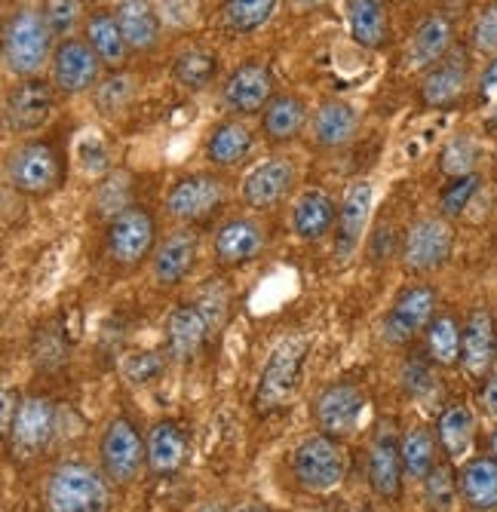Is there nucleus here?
<instances>
[{
  "label": "nucleus",
  "instance_id": "nucleus-1",
  "mask_svg": "<svg viewBox=\"0 0 497 512\" xmlns=\"http://www.w3.org/2000/svg\"><path fill=\"white\" fill-rule=\"evenodd\" d=\"M56 37L43 22L40 10H16L4 25V65L16 80L37 77L53 62Z\"/></svg>",
  "mask_w": 497,
  "mask_h": 512
},
{
  "label": "nucleus",
  "instance_id": "nucleus-2",
  "mask_svg": "<svg viewBox=\"0 0 497 512\" xmlns=\"http://www.w3.org/2000/svg\"><path fill=\"white\" fill-rule=\"evenodd\" d=\"M307 353H310V341L301 335H289L270 350V356L261 368L258 390H255V411L258 414H274L280 408H289L292 396L301 387Z\"/></svg>",
  "mask_w": 497,
  "mask_h": 512
},
{
  "label": "nucleus",
  "instance_id": "nucleus-3",
  "mask_svg": "<svg viewBox=\"0 0 497 512\" xmlns=\"http://www.w3.org/2000/svg\"><path fill=\"white\" fill-rule=\"evenodd\" d=\"M47 506L50 512H108V476L89 463H59L47 479Z\"/></svg>",
  "mask_w": 497,
  "mask_h": 512
},
{
  "label": "nucleus",
  "instance_id": "nucleus-4",
  "mask_svg": "<svg viewBox=\"0 0 497 512\" xmlns=\"http://www.w3.org/2000/svg\"><path fill=\"white\" fill-rule=\"evenodd\" d=\"M292 476L304 491L326 494L335 491L347 476V457L335 436L316 433L298 442L292 451Z\"/></svg>",
  "mask_w": 497,
  "mask_h": 512
},
{
  "label": "nucleus",
  "instance_id": "nucleus-5",
  "mask_svg": "<svg viewBox=\"0 0 497 512\" xmlns=\"http://www.w3.org/2000/svg\"><path fill=\"white\" fill-rule=\"evenodd\" d=\"M7 181L16 194L25 197H50L62 184V160L50 142H28L16 145L7 157Z\"/></svg>",
  "mask_w": 497,
  "mask_h": 512
},
{
  "label": "nucleus",
  "instance_id": "nucleus-6",
  "mask_svg": "<svg viewBox=\"0 0 497 512\" xmlns=\"http://www.w3.org/2000/svg\"><path fill=\"white\" fill-rule=\"evenodd\" d=\"M108 255L120 267H139L157 249V221L145 206H123L111 215L108 234H105Z\"/></svg>",
  "mask_w": 497,
  "mask_h": 512
},
{
  "label": "nucleus",
  "instance_id": "nucleus-7",
  "mask_svg": "<svg viewBox=\"0 0 497 512\" xmlns=\"http://www.w3.org/2000/svg\"><path fill=\"white\" fill-rule=\"evenodd\" d=\"M451 249H455V234H451L448 218L427 215V218H418L409 230H405L402 246H399V258L409 273L424 276V273L445 267V261L451 258Z\"/></svg>",
  "mask_w": 497,
  "mask_h": 512
},
{
  "label": "nucleus",
  "instance_id": "nucleus-8",
  "mask_svg": "<svg viewBox=\"0 0 497 512\" xmlns=\"http://www.w3.org/2000/svg\"><path fill=\"white\" fill-rule=\"evenodd\" d=\"M102 473L114 485H132L148 463V445L126 417H114L99 439Z\"/></svg>",
  "mask_w": 497,
  "mask_h": 512
},
{
  "label": "nucleus",
  "instance_id": "nucleus-9",
  "mask_svg": "<svg viewBox=\"0 0 497 512\" xmlns=\"http://www.w3.org/2000/svg\"><path fill=\"white\" fill-rule=\"evenodd\" d=\"M56 96L50 80L25 77L16 80L4 99V123L13 135H34L50 123L56 111Z\"/></svg>",
  "mask_w": 497,
  "mask_h": 512
},
{
  "label": "nucleus",
  "instance_id": "nucleus-10",
  "mask_svg": "<svg viewBox=\"0 0 497 512\" xmlns=\"http://www.w3.org/2000/svg\"><path fill=\"white\" fill-rule=\"evenodd\" d=\"M436 289L427 286V283H412V286H405L387 316H384V325H381V338L387 347H402V344H409L418 332H424L430 319L436 316Z\"/></svg>",
  "mask_w": 497,
  "mask_h": 512
},
{
  "label": "nucleus",
  "instance_id": "nucleus-11",
  "mask_svg": "<svg viewBox=\"0 0 497 512\" xmlns=\"http://www.w3.org/2000/svg\"><path fill=\"white\" fill-rule=\"evenodd\" d=\"M102 77V59L93 53V46L80 37H65L56 43L53 62H50V83L59 96L74 99L80 92H89L99 86Z\"/></svg>",
  "mask_w": 497,
  "mask_h": 512
},
{
  "label": "nucleus",
  "instance_id": "nucleus-12",
  "mask_svg": "<svg viewBox=\"0 0 497 512\" xmlns=\"http://www.w3.org/2000/svg\"><path fill=\"white\" fill-rule=\"evenodd\" d=\"M212 298L203 295L200 301H185L178 304L169 319H166V353L178 362L194 359L203 344L209 341V335L218 329V319L212 316Z\"/></svg>",
  "mask_w": 497,
  "mask_h": 512
},
{
  "label": "nucleus",
  "instance_id": "nucleus-13",
  "mask_svg": "<svg viewBox=\"0 0 497 512\" xmlns=\"http://www.w3.org/2000/svg\"><path fill=\"white\" fill-rule=\"evenodd\" d=\"M224 197H228V188H224V181L218 175L191 172L185 178H178L166 191V215L175 221L194 224L218 212Z\"/></svg>",
  "mask_w": 497,
  "mask_h": 512
},
{
  "label": "nucleus",
  "instance_id": "nucleus-14",
  "mask_svg": "<svg viewBox=\"0 0 497 512\" xmlns=\"http://www.w3.org/2000/svg\"><path fill=\"white\" fill-rule=\"evenodd\" d=\"M274 96H277L274 71H270V65L261 59H249V62L237 65L228 74V80L221 83V105H224V111H231L237 117L264 111Z\"/></svg>",
  "mask_w": 497,
  "mask_h": 512
},
{
  "label": "nucleus",
  "instance_id": "nucleus-15",
  "mask_svg": "<svg viewBox=\"0 0 497 512\" xmlns=\"http://www.w3.org/2000/svg\"><path fill=\"white\" fill-rule=\"evenodd\" d=\"M366 402H369L366 390L359 384H350V381L329 384L326 390H320V396L313 399L316 427H320L326 436L344 439L359 427V421H363Z\"/></svg>",
  "mask_w": 497,
  "mask_h": 512
},
{
  "label": "nucleus",
  "instance_id": "nucleus-16",
  "mask_svg": "<svg viewBox=\"0 0 497 512\" xmlns=\"http://www.w3.org/2000/svg\"><path fill=\"white\" fill-rule=\"evenodd\" d=\"M372 206H375V184L359 178L344 191L341 203H338V224H335V258L344 264L353 258V252L359 249L366 237V227L372 218Z\"/></svg>",
  "mask_w": 497,
  "mask_h": 512
},
{
  "label": "nucleus",
  "instance_id": "nucleus-17",
  "mask_svg": "<svg viewBox=\"0 0 497 512\" xmlns=\"http://www.w3.org/2000/svg\"><path fill=\"white\" fill-rule=\"evenodd\" d=\"M53 433H56V405L47 396H28L22 399L13 430L7 433L10 451L19 460H31L50 445Z\"/></svg>",
  "mask_w": 497,
  "mask_h": 512
},
{
  "label": "nucleus",
  "instance_id": "nucleus-18",
  "mask_svg": "<svg viewBox=\"0 0 497 512\" xmlns=\"http://www.w3.org/2000/svg\"><path fill=\"white\" fill-rule=\"evenodd\" d=\"M295 163L289 157H270L258 163L240 184V197L249 209H274L295 188Z\"/></svg>",
  "mask_w": 497,
  "mask_h": 512
},
{
  "label": "nucleus",
  "instance_id": "nucleus-19",
  "mask_svg": "<svg viewBox=\"0 0 497 512\" xmlns=\"http://www.w3.org/2000/svg\"><path fill=\"white\" fill-rule=\"evenodd\" d=\"M470 86V62L464 50H451L421 77V102L427 108H451Z\"/></svg>",
  "mask_w": 497,
  "mask_h": 512
},
{
  "label": "nucleus",
  "instance_id": "nucleus-20",
  "mask_svg": "<svg viewBox=\"0 0 497 512\" xmlns=\"http://www.w3.org/2000/svg\"><path fill=\"white\" fill-rule=\"evenodd\" d=\"M497 359V322L488 307L470 310L464 322V344H461V368L473 381L488 378Z\"/></svg>",
  "mask_w": 497,
  "mask_h": 512
},
{
  "label": "nucleus",
  "instance_id": "nucleus-21",
  "mask_svg": "<svg viewBox=\"0 0 497 512\" xmlns=\"http://www.w3.org/2000/svg\"><path fill=\"white\" fill-rule=\"evenodd\" d=\"M197 255H200V237L194 234L191 227L185 230H175V234H169L154 258H151V273H154V283L157 286H178L185 283V279L191 276L194 264H197Z\"/></svg>",
  "mask_w": 497,
  "mask_h": 512
},
{
  "label": "nucleus",
  "instance_id": "nucleus-22",
  "mask_svg": "<svg viewBox=\"0 0 497 512\" xmlns=\"http://www.w3.org/2000/svg\"><path fill=\"white\" fill-rule=\"evenodd\" d=\"M267 246V237H264V227L252 218H231L218 227L215 234V261L221 267H243V264H252L255 258H261Z\"/></svg>",
  "mask_w": 497,
  "mask_h": 512
},
{
  "label": "nucleus",
  "instance_id": "nucleus-23",
  "mask_svg": "<svg viewBox=\"0 0 497 512\" xmlns=\"http://www.w3.org/2000/svg\"><path fill=\"white\" fill-rule=\"evenodd\" d=\"M356 129H359V111L344 99H323L310 120L313 145L323 151L347 148L356 138Z\"/></svg>",
  "mask_w": 497,
  "mask_h": 512
},
{
  "label": "nucleus",
  "instance_id": "nucleus-24",
  "mask_svg": "<svg viewBox=\"0 0 497 512\" xmlns=\"http://www.w3.org/2000/svg\"><path fill=\"white\" fill-rule=\"evenodd\" d=\"M451 53V22L442 13L424 16L405 46V68L409 71H430Z\"/></svg>",
  "mask_w": 497,
  "mask_h": 512
},
{
  "label": "nucleus",
  "instance_id": "nucleus-25",
  "mask_svg": "<svg viewBox=\"0 0 497 512\" xmlns=\"http://www.w3.org/2000/svg\"><path fill=\"white\" fill-rule=\"evenodd\" d=\"M338 224V203L320 191V188H307L295 206H292V234L304 243H320L326 240Z\"/></svg>",
  "mask_w": 497,
  "mask_h": 512
},
{
  "label": "nucleus",
  "instance_id": "nucleus-26",
  "mask_svg": "<svg viewBox=\"0 0 497 512\" xmlns=\"http://www.w3.org/2000/svg\"><path fill=\"white\" fill-rule=\"evenodd\" d=\"M402 451L390 427H384L369 445V485L378 497H396L402 488Z\"/></svg>",
  "mask_w": 497,
  "mask_h": 512
},
{
  "label": "nucleus",
  "instance_id": "nucleus-27",
  "mask_svg": "<svg viewBox=\"0 0 497 512\" xmlns=\"http://www.w3.org/2000/svg\"><path fill=\"white\" fill-rule=\"evenodd\" d=\"M114 16L132 53H151L160 43L163 25H160V13L151 7V0H117Z\"/></svg>",
  "mask_w": 497,
  "mask_h": 512
},
{
  "label": "nucleus",
  "instance_id": "nucleus-28",
  "mask_svg": "<svg viewBox=\"0 0 497 512\" xmlns=\"http://www.w3.org/2000/svg\"><path fill=\"white\" fill-rule=\"evenodd\" d=\"M148 467L157 476H172L185 467L188 460V436L175 421H157L148 430Z\"/></svg>",
  "mask_w": 497,
  "mask_h": 512
},
{
  "label": "nucleus",
  "instance_id": "nucleus-29",
  "mask_svg": "<svg viewBox=\"0 0 497 512\" xmlns=\"http://www.w3.org/2000/svg\"><path fill=\"white\" fill-rule=\"evenodd\" d=\"M307 120H310L307 105L298 96H292V92H277V96L270 99V105L261 111V132L267 142L286 145L304 132Z\"/></svg>",
  "mask_w": 497,
  "mask_h": 512
},
{
  "label": "nucleus",
  "instance_id": "nucleus-30",
  "mask_svg": "<svg viewBox=\"0 0 497 512\" xmlns=\"http://www.w3.org/2000/svg\"><path fill=\"white\" fill-rule=\"evenodd\" d=\"M252 129L240 120L218 123L206 138V163L215 169H234L240 166L252 151Z\"/></svg>",
  "mask_w": 497,
  "mask_h": 512
},
{
  "label": "nucleus",
  "instance_id": "nucleus-31",
  "mask_svg": "<svg viewBox=\"0 0 497 512\" xmlns=\"http://www.w3.org/2000/svg\"><path fill=\"white\" fill-rule=\"evenodd\" d=\"M347 28L350 37L366 46V50H381L390 37V16L384 0H347Z\"/></svg>",
  "mask_w": 497,
  "mask_h": 512
},
{
  "label": "nucleus",
  "instance_id": "nucleus-32",
  "mask_svg": "<svg viewBox=\"0 0 497 512\" xmlns=\"http://www.w3.org/2000/svg\"><path fill=\"white\" fill-rule=\"evenodd\" d=\"M83 40L93 46V53L102 59V65H111V68H120L126 62V56L132 53L123 31H120L117 16L108 10L89 13V19L83 25Z\"/></svg>",
  "mask_w": 497,
  "mask_h": 512
},
{
  "label": "nucleus",
  "instance_id": "nucleus-33",
  "mask_svg": "<svg viewBox=\"0 0 497 512\" xmlns=\"http://www.w3.org/2000/svg\"><path fill=\"white\" fill-rule=\"evenodd\" d=\"M461 497L476 512L497 509V460L494 457H473L458 476Z\"/></svg>",
  "mask_w": 497,
  "mask_h": 512
},
{
  "label": "nucleus",
  "instance_id": "nucleus-34",
  "mask_svg": "<svg viewBox=\"0 0 497 512\" xmlns=\"http://www.w3.org/2000/svg\"><path fill=\"white\" fill-rule=\"evenodd\" d=\"M427 338V356L430 362L451 368L461 362V344H464V325L451 313H436L424 329Z\"/></svg>",
  "mask_w": 497,
  "mask_h": 512
},
{
  "label": "nucleus",
  "instance_id": "nucleus-35",
  "mask_svg": "<svg viewBox=\"0 0 497 512\" xmlns=\"http://www.w3.org/2000/svg\"><path fill=\"white\" fill-rule=\"evenodd\" d=\"M436 433H439V445L442 451L451 457V460H461L470 445H473V433H476V417L467 405L455 402L448 405L442 414H439V424H436Z\"/></svg>",
  "mask_w": 497,
  "mask_h": 512
},
{
  "label": "nucleus",
  "instance_id": "nucleus-36",
  "mask_svg": "<svg viewBox=\"0 0 497 512\" xmlns=\"http://www.w3.org/2000/svg\"><path fill=\"white\" fill-rule=\"evenodd\" d=\"M172 77H175L178 86H185L188 92H203L218 77V56L209 53V50H200V46L182 50L172 59Z\"/></svg>",
  "mask_w": 497,
  "mask_h": 512
},
{
  "label": "nucleus",
  "instance_id": "nucleus-37",
  "mask_svg": "<svg viewBox=\"0 0 497 512\" xmlns=\"http://www.w3.org/2000/svg\"><path fill=\"white\" fill-rule=\"evenodd\" d=\"M277 13V0H224L221 22L231 34H255Z\"/></svg>",
  "mask_w": 497,
  "mask_h": 512
},
{
  "label": "nucleus",
  "instance_id": "nucleus-38",
  "mask_svg": "<svg viewBox=\"0 0 497 512\" xmlns=\"http://www.w3.org/2000/svg\"><path fill=\"white\" fill-rule=\"evenodd\" d=\"M399 451H402V467L412 479L424 482L433 473V467H436V442H433L427 427H412L399 439Z\"/></svg>",
  "mask_w": 497,
  "mask_h": 512
},
{
  "label": "nucleus",
  "instance_id": "nucleus-39",
  "mask_svg": "<svg viewBox=\"0 0 497 512\" xmlns=\"http://www.w3.org/2000/svg\"><path fill=\"white\" fill-rule=\"evenodd\" d=\"M476 160H479V142H476L473 135L461 132V135H455V138H451V142L442 148V154H439V169H442V175H448V178H461V175H473Z\"/></svg>",
  "mask_w": 497,
  "mask_h": 512
},
{
  "label": "nucleus",
  "instance_id": "nucleus-40",
  "mask_svg": "<svg viewBox=\"0 0 497 512\" xmlns=\"http://www.w3.org/2000/svg\"><path fill=\"white\" fill-rule=\"evenodd\" d=\"M479 184H482V178L476 172L473 175H461V178H448V184L439 194L442 218H461L467 212V206L473 203V197L479 194Z\"/></svg>",
  "mask_w": 497,
  "mask_h": 512
},
{
  "label": "nucleus",
  "instance_id": "nucleus-41",
  "mask_svg": "<svg viewBox=\"0 0 497 512\" xmlns=\"http://www.w3.org/2000/svg\"><path fill=\"white\" fill-rule=\"evenodd\" d=\"M132 96H135V77L117 71V74H111V77H105L99 83V89H96V108L105 117H114V114H120L132 102Z\"/></svg>",
  "mask_w": 497,
  "mask_h": 512
},
{
  "label": "nucleus",
  "instance_id": "nucleus-42",
  "mask_svg": "<svg viewBox=\"0 0 497 512\" xmlns=\"http://www.w3.org/2000/svg\"><path fill=\"white\" fill-rule=\"evenodd\" d=\"M424 488H427V503H430L433 512H448L451 503H455V497H458V491H461L448 463H436L433 473L424 479Z\"/></svg>",
  "mask_w": 497,
  "mask_h": 512
},
{
  "label": "nucleus",
  "instance_id": "nucleus-43",
  "mask_svg": "<svg viewBox=\"0 0 497 512\" xmlns=\"http://www.w3.org/2000/svg\"><path fill=\"white\" fill-rule=\"evenodd\" d=\"M40 16H43V22H47V28L53 31L56 40H65V37H71V31L80 22V4H77V0H43Z\"/></svg>",
  "mask_w": 497,
  "mask_h": 512
},
{
  "label": "nucleus",
  "instance_id": "nucleus-44",
  "mask_svg": "<svg viewBox=\"0 0 497 512\" xmlns=\"http://www.w3.org/2000/svg\"><path fill=\"white\" fill-rule=\"evenodd\" d=\"M77 163L83 175H102L111 169V151L96 132H80L77 138Z\"/></svg>",
  "mask_w": 497,
  "mask_h": 512
},
{
  "label": "nucleus",
  "instance_id": "nucleus-45",
  "mask_svg": "<svg viewBox=\"0 0 497 512\" xmlns=\"http://www.w3.org/2000/svg\"><path fill=\"white\" fill-rule=\"evenodd\" d=\"M120 371L129 384H151L163 371V356L157 350H135L129 356H123Z\"/></svg>",
  "mask_w": 497,
  "mask_h": 512
},
{
  "label": "nucleus",
  "instance_id": "nucleus-46",
  "mask_svg": "<svg viewBox=\"0 0 497 512\" xmlns=\"http://www.w3.org/2000/svg\"><path fill=\"white\" fill-rule=\"evenodd\" d=\"M473 46L482 56H497V0L479 13L476 25H473Z\"/></svg>",
  "mask_w": 497,
  "mask_h": 512
},
{
  "label": "nucleus",
  "instance_id": "nucleus-47",
  "mask_svg": "<svg viewBox=\"0 0 497 512\" xmlns=\"http://www.w3.org/2000/svg\"><path fill=\"white\" fill-rule=\"evenodd\" d=\"M402 387H405V393L415 396V399L427 396V393L433 390V375H430L427 362L415 359V362L405 365V368H402Z\"/></svg>",
  "mask_w": 497,
  "mask_h": 512
},
{
  "label": "nucleus",
  "instance_id": "nucleus-48",
  "mask_svg": "<svg viewBox=\"0 0 497 512\" xmlns=\"http://www.w3.org/2000/svg\"><path fill=\"white\" fill-rule=\"evenodd\" d=\"M22 408V399L13 387H4V436L13 430V421H16V414Z\"/></svg>",
  "mask_w": 497,
  "mask_h": 512
},
{
  "label": "nucleus",
  "instance_id": "nucleus-49",
  "mask_svg": "<svg viewBox=\"0 0 497 512\" xmlns=\"http://www.w3.org/2000/svg\"><path fill=\"white\" fill-rule=\"evenodd\" d=\"M479 89H482V96H494V92H497V56H494V59L488 62V68L482 71Z\"/></svg>",
  "mask_w": 497,
  "mask_h": 512
},
{
  "label": "nucleus",
  "instance_id": "nucleus-50",
  "mask_svg": "<svg viewBox=\"0 0 497 512\" xmlns=\"http://www.w3.org/2000/svg\"><path fill=\"white\" fill-rule=\"evenodd\" d=\"M482 405H485L488 414L497 417V375H491V378L485 381V387H482Z\"/></svg>",
  "mask_w": 497,
  "mask_h": 512
},
{
  "label": "nucleus",
  "instance_id": "nucleus-51",
  "mask_svg": "<svg viewBox=\"0 0 497 512\" xmlns=\"http://www.w3.org/2000/svg\"><path fill=\"white\" fill-rule=\"evenodd\" d=\"M488 448H491V457L497 460V430L491 433V439H488Z\"/></svg>",
  "mask_w": 497,
  "mask_h": 512
},
{
  "label": "nucleus",
  "instance_id": "nucleus-52",
  "mask_svg": "<svg viewBox=\"0 0 497 512\" xmlns=\"http://www.w3.org/2000/svg\"><path fill=\"white\" fill-rule=\"evenodd\" d=\"M200 512H224V509H221V506H203Z\"/></svg>",
  "mask_w": 497,
  "mask_h": 512
},
{
  "label": "nucleus",
  "instance_id": "nucleus-53",
  "mask_svg": "<svg viewBox=\"0 0 497 512\" xmlns=\"http://www.w3.org/2000/svg\"><path fill=\"white\" fill-rule=\"evenodd\" d=\"M243 512H264V509H243Z\"/></svg>",
  "mask_w": 497,
  "mask_h": 512
},
{
  "label": "nucleus",
  "instance_id": "nucleus-54",
  "mask_svg": "<svg viewBox=\"0 0 497 512\" xmlns=\"http://www.w3.org/2000/svg\"><path fill=\"white\" fill-rule=\"evenodd\" d=\"M494 178H497V166H494Z\"/></svg>",
  "mask_w": 497,
  "mask_h": 512
}]
</instances>
